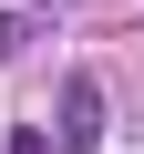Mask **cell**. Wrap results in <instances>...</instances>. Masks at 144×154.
Returning <instances> with one entry per match:
<instances>
[{"mask_svg":"<svg viewBox=\"0 0 144 154\" xmlns=\"http://www.w3.org/2000/svg\"><path fill=\"white\" fill-rule=\"evenodd\" d=\"M93 144H103V82L62 72V154H93Z\"/></svg>","mask_w":144,"mask_h":154,"instance_id":"6da1fadb","label":"cell"},{"mask_svg":"<svg viewBox=\"0 0 144 154\" xmlns=\"http://www.w3.org/2000/svg\"><path fill=\"white\" fill-rule=\"evenodd\" d=\"M21 41H31V21H21V11H0V62H11Z\"/></svg>","mask_w":144,"mask_h":154,"instance_id":"7a4b0ae2","label":"cell"},{"mask_svg":"<svg viewBox=\"0 0 144 154\" xmlns=\"http://www.w3.org/2000/svg\"><path fill=\"white\" fill-rule=\"evenodd\" d=\"M0 154H52V144H41V134H31V123H21V134H11V144H0Z\"/></svg>","mask_w":144,"mask_h":154,"instance_id":"3957f363","label":"cell"},{"mask_svg":"<svg viewBox=\"0 0 144 154\" xmlns=\"http://www.w3.org/2000/svg\"><path fill=\"white\" fill-rule=\"evenodd\" d=\"M41 11H72V0H41Z\"/></svg>","mask_w":144,"mask_h":154,"instance_id":"277c9868","label":"cell"}]
</instances>
